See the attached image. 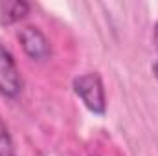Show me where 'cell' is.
Here are the masks:
<instances>
[{
  "label": "cell",
  "mask_w": 158,
  "mask_h": 156,
  "mask_svg": "<svg viewBox=\"0 0 158 156\" xmlns=\"http://www.w3.org/2000/svg\"><path fill=\"white\" fill-rule=\"evenodd\" d=\"M74 92L83 105L96 116H105L107 112V96L103 79L98 72H86L83 76H77L72 83Z\"/></svg>",
  "instance_id": "obj_1"
},
{
  "label": "cell",
  "mask_w": 158,
  "mask_h": 156,
  "mask_svg": "<svg viewBox=\"0 0 158 156\" xmlns=\"http://www.w3.org/2000/svg\"><path fill=\"white\" fill-rule=\"evenodd\" d=\"M22 76L15 63L11 51L0 44V96L7 99H17L22 94Z\"/></svg>",
  "instance_id": "obj_2"
},
{
  "label": "cell",
  "mask_w": 158,
  "mask_h": 156,
  "mask_svg": "<svg viewBox=\"0 0 158 156\" xmlns=\"http://www.w3.org/2000/svg\"><path fill=\"white\" fill-rule=\"evenodd\" d=\"M17 39L20 42V48L24 53L35 61V63H44L52 57V44L48 37L40 31L37 26H24L19 30Z\"/></svg>",
  "instance_id": "obj_3"
},
{
  "label": "cell",
  "mask_w": 158,
  "mask_h": 156,
  "mask_svg": "<svg viewBox=\"0 0 158 156\" xmlns=\"http://www.w3.org/2000/svg\"><path fill=\"white\" fill-rule=\"evenodd\" d=\"M31 6L26 0H13V2H2L0 4V24L11 26L19 20H22L30 13Z\"/></svg>",
  "instance_id": "obj_4"
},
{
  "label": "cell",
  "mask_w": 158,
  "mask_h": 156,
  "mask_svg": "<svg viewBox=\"0 0 158 156\" xmlns=\"http://www.w3.org/2000/svg\"><path fill=\"white\" fill-rule=\"evenodd\" d=\"M0 156H17L13 136L2 117H0Z\"/></svg>",
  "instance_id": "obj_5"
},
{
  "label": "cell",
  "mask_w": 158,
  "mask_h": 156,
  "mask_svg": "<svg viewBox=\"0 0 158 156\" xmlns=\"http://www.w3.org/2000/svg\"><path fill=\"white\" fill-rule=\"evenodd\" d=\"M153 39H155V44H156V50H158V22L155 24V30H153Z\"/></svg>",
  "instance_id": "obj_6"
},
{
  "label": "cell",
  "mask_w": 158,
  "mask_h": 156,
  "mask_svg": "<svg viewBox=\"0 0 158 156\" xmlns=\"http://www.w3.org/2000/svg\"><path fill=\"white\" fill-rule=\"evenodd\" d=\"M151 70H153V76H155V77H156V81H158V61H156V63H153Z\"/></svg>",
  "instance_id": "obj_7"
},
{
  "label": "cell",
  "mask_w": 158,
  "mask_h": 156,
  "mask_svg": "<svg viewBox=\"0 0 158 156\" xmlns=\"http://www.w3.org/2000/svg\"><path fill=\"white\" fill-rule=\"evenodd\" d=\"M90 156H99V154H90Z\"/></svg>",
  "instance_id": "obj_8"
}]
</instances>
